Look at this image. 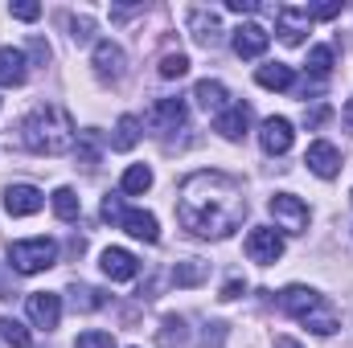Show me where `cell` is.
<instances>
[{
  "mask_svg": "<svg viewBox=\"0 0 353 348\" xmlns=\"http://www.w3.org/2000/svg\"><path fill=\"white\" fill-rule=\"evenodd\" d=\"M247 127H251V107H247V102H230V107L214 119V131H222L226 140H243Z\"/></svg>",
  "mask_w": 353,
  "mask_h": 348,
  "instance_id": "ac0fdd59",
  "label": "cell"
},
{
  "mask_svg": "<svg viewBox=\"0 0 353 348\" xmlns=\"http://www.w3.org/2000/svg\"><path fill=\"white\" fill-rule=\"evenodd\" d=\"M267 41H271V37H267V29H263V25H255V21L239 25V29H234V37H230V45H234V54H239V58H259V54L267 50Z\"/></svg>",
  "mask_w": 353,
  "mask_h": 348,
  "instance_id": "2e32d148",
  "label": "cell"
},
{
  "mask_svg": "<svg viewBox=\"0 0 353 348\" xmlns=\"http://www.w3.org/2000/svg\"><path fill=\"white\" fill-rule=\"evenodd\" d=\"M8 262L21 274H41L58 262V242L54 238H25V242H8Z\"/></svg>",
  "mask_w": 353,
  "mask_h": 348,
  "instance_id": "3957f363",
  "label": "cell"
},
{
  "mask_svg": "<svg viewBox=\"0 0 353 348\" xmlns=\"http://www.w3.org/2000/svg\"><path fill=\"white\" fill-rule=\"evenodd\" d=\"M181 74H189V58L185 54H165L161 58V78H181Z\"/></svg>",
  "mask_w": 353,
  "mask_h": 348,
  "instance_id": "f546056e",
  "label": "cell"
},
{
  "mask_svg": "<svg viewBox=\"0 0 353 348\" xmlns=\"http://www.w3.org/2000/svg\"><path fill=\"white\" fill-rule=\"evenodd\" d=\"M119 188H123L128 197L148 193V188H152V168H148V164H132V168L123 173V180H119Z\"/></svg>",
  "mask_w": 353,
  "mask_h": 348,
  "instance_id": "603a6c76",
  "label": "cell"
},
{
  "mask_svg": "<svg viewBox=\"0 0 353 348\" xmlns=\"http://www.w3.org/2000/svg\"><path fill=\"white\" fill-rule=\"evenodd\" d=\"M136 144H140V119H136V115H119L115 135H111V148H115V152H132Z\"/></svg>",
  "mask_w": 353,
  "mask_h": 348,
  "instance_id": "7402d4cb",
  "label": "cell"
},
{
  "mask_svg": "<svg viewBox=\"0 0 353 348\" xmlns=\"http://www.w3.org/2000/svg\"><path fill=\"white\" fill-rule=\"evenodd\" d=\"M103 217L115 221L119 230H128V234L140 238V242H161V226H157V217L144 213V209H123L119 197H111V193H107V201H103Z\"/></svg>",
  "mask_w": 353,
  "mask_h": 348,
  "instance_id": "277c9868",
  "label": "cell"
},
{
  "mask_svg": "<svg viewBox=\"0 0 353 348\" xmlns=\"http://www.w3.org/2000/svg\"><path fill=\"white\" fill-rule=\"evenodd\" d=\"M25 312H29V320H33L37 328L54 332V328L62 324V295H54V291H33V295L25 299Z\"/></svg>",
  "mask_w": 353,
  "mask_h": 348,
  "instance_id": "8992f818",
  "label": "cell"
},
{
  "mask_svg": "<svg viewBox=\"0 0 353 348\" xmlns=\"http://www.w3.org/2000/svg\"><path fill=\"white\" fill-rule=\"evenodd\" d=\"M247 217V197L243 184L226 173H193L181 184L176 197V221L193 238H230Z\"/></svg>",
  "mask_w": 353,
  "mask_h": 348,
  "instance_id": "6da1fadb",
  "label": "cell"
},
{
  "mask_svg": "<svg viewBox=\"0 0 353 348\" xmlns=\"http://www.w3.org/2000/svg\"><path fill=\"white\" fill-rule=\"evenodd\" d=\"M304 164H308V173H316L321 180H333V176L341 173V152L329 140H316V144H308Z\"/></svg>",
  "mask_w": 353,
  "mask_h": 348,
  "instance_id": "8fae6325",
  "label": "cell"
},
{
  "mask_svg": "<svg viewBox=\"0 0 353 348\" xmlns=\"http://www.w3.org/2000/svg\"><path fill=\"white\" fill-rule=\"evenodd\" d=\"M54 213H58L62 221H79V213H83L79 193H74V188H58V193H54Z\"/></svg>",
  "mask_w": 353,
  "mask_h": 348,
  "instance_id": "d4e9b609",
  "label": "cell"
},
{
  "mask_svg": "<svg viewBox=\"0 0 353 348\" xmlns=\"http://www.w3.org/2000/svg\"><path fill=\"white\" fill-rule=\"evenodd\" d=\"M79 160L94 168V160H99V131H83V144H79Z\"/></svg>",
  "mask_w": 353,
  "mask_h": 348,
  "instance_id": "4dcf8cb0",
  "label": "cell"
},
{
  "mask_svg": "<svg viewBox=\"0 0 353 348\" xmlns=\"http://www.w3.org/2000/svg\"><path fill=\"white\" fill-rule=\"evenodd\" d=\"M70 299H74L79 312H99V307L107 303V299H103L94 287H87V283H74V287H70Z\"/></svg>",
  "mask_w": 353,
  "mask_h": 348,
  "instance_id": "4316f807",
  "label": "cell"
},
{
  "mask_svg": "<svg viewBox=\"0 0 353 348\" xmlns=\"http://www.w3.org/2000/svg\"><path fill=\"white\" fill-rule=\"evenodd\" d=\"M341 119H345V127H350V131H353V98H350V102H345V111H341Z\"/></svg>",
  "mask_w": 353,
  "mask_h": 348,
  "instance_id": "f35d334b",
  "label": "cell"
},
{
  "mask_svg": "<svg viewBox=\"0 0 353 348\" xmlns=\"http://www.w3.org/2000/svg\"><path fill=\"white\" fill-rule=\"evenodd\" d=\"M329 70H333V45H312L308 50V74L329 78Z\"/></svg>",
  "mask_w": 353,
  "mask_h": 348,
  "instance_id": "484cf974",
  "label": "cell"
},
{
  "mask_svg": "<svg viewBox=\"0 0 353 348\" xmlns=\"http://www.w3.org/2000/svg\"><path fill=\"white\" fill-rule=\"evenodd\" d=\"M205 274H210V266L197 259H185L173 266V283L176 287H197V283H205Z\"/></svg>",
  "mask_w": 353,
  "mask_h": 348,
  "instance_id": "cb8c5ba5",
  "label": "cell"
},
{
  "mask_svg": "<svg viewBox=\"0 0 353 348\" xmlns=\"http://www.w3.org/2000/svg\"><path fill=\"white\" fill-rule=\"evenodd\" d=\"M308 17H312V21H333V17H341V0H325V4H312V8H308Z\"/></svg>",
  "mask_w": 353,
  "mask_h": 348,
  "instance_id": "e575fe53",
  "label": "cell"
},
{
  "mask_svg": "<svg viewBox=\"0 0 353 348\" xmlns=\"http://www.w3.org/2000/svg\"><path fill=\"white\" fill-rule=\"evenodd\" d=\"M267 209H271V217H275L288 234H304V230H308V205H304L300 197H292V193H275V197L267 201Z\"/></svg>",
  "mask_w": 353,
  "mask_h": 348,
  "instance_id": "5b68a950",
  "label": "cell"
},
{
  "mask_svg": "<svg viewBox=\"0 0 353 348\" xmlns=\"http://www.w3.org/2000/svg\"><path fill=\"white\" fill-rule=\"evenodd\" d=\"M247 259L259 262V266L279 262V259H283V238H279L275 230H267V226L251 230V234H247Z\"/></svg>",
  "mask_w": 353,
  "mask_h": 348,
  "instance_id": "52a82bcc",
  "label": "cell"
},
{
  "mask_svg": "<svg viewBox=\"0 0 353 348\" xmlns=\"http://www.w3.org/2000/svg\"><path fill=\"white\" fill-rule=\"evenodd\" d=\"M17 140L33 156H62L74 144V119L62 102H41L17 123Z\"/></svg>",
  "mask_w": 353,
  "mask_h": 348,
  "instance_id": "7a4b0ae2",
  "label": "cell"
},
{
  "mask_svg": "<svg viewBox=\"0 0 353 348\" xmlns=\"http://www.w3.org/2000/svg\"><path fill=\"white\" fill-rule=\"evenodd\" d=\"M74 348H115V336L111 332H83L74 340Z\"/></svg>",
  "mask_w": 353,
  "mask_h": 348,
  "instance_id": "1f68e13d",
  "label": "cell"
},
{
  "mask_svg": "<svg viewBox=\"0 0 353 348\" xmlns=\"http://www.w3.org/2000/svg\"><path fill=\"white\" fill-rule=\"evenodd\" d=\"M161 328H165V332H161V348L185 345V320H176V316H169V320H165Z\"/></svg>",
  "mask_w": 353,
  "mask_h": 348,
  "instance_id": "f1b7e54d",
  "label": "cell"
},
{
  "mask_svg": "<svg viewBox=\"0 0 353 348\" xmlns=\"http://www.w3.org/2000/svg\"><path fill=\"white\" fill-rule=\"evenodd\" d=\"M25 78H29V58H25V50L0 45V87H21Z\"/></svg>",
  "mask_w": 353,
  "mask_h": 348,
  "instance_id": "d6986e66",
  "label": "cell"
},
{
  "mask_svg": "<svg viewBox=\"0 0 353 348\" xmlns=\"http://www.w3.org/2000/svg\"><path fill=\"white\" fill-rule=\"evenodd\" d=\"M148 127H152L157 135L181 131V127H185V102H181V98H157L152 111H148Z\"/></svg>",
  "mask_w": 353,
  "mask_h": 348,
  "instance_id": "9c48e42d",
  "label": "cell"
},
{
  "mask_svg": "<svg viewBox=\"0 0 353 348\" xmlns=\"http://www.w3.org/2000/svg\"><path fill=\"white\" fill-rule=\"evenodd\" d=\"M329 119H333L329 107H312V111H304V123H308V127H325Z\"/></svg>",
  "mask_w": 353,
  "mask_h": 348,
  "instance_id": "d590c367",
  "label": "cell"
},
{
  "mask_svg": "<svg viewBox=\"0 0 353 348\" xmlns=\"http://www.w3.org/2000/svg\"><path fill=\"white\" fill-rule=\"evenodd\" d=\"M292 140H296V131H292V123L279 119V115H271L263 127H259V144H263L267 156H283V152L292 148Z\"/></svg>",
  "mask_w": 353,
  "mask_h": 348,
  "instance_id": "7c38bea8",
  "label": "cell"
},
{
  "mask_svg": "<svg viewBox=\"0 0 353 348\" xmlns=\"http://www.w3.org/2000/svg\"><path fill=\"white\" fill-rule=\"evenodd\" d=\"M8 12H12L17 21H37V17H41V4H33V0H17V4H8Z\"/></svg>",
  "mask_w": 353,
  "mask_h": 348,
  "instance_id": "836d02e7",
  "label": "cell"
},
{
  "mask_svg": "<svg viewBox=\"0 0 353 348\" xmlns=\"http://www.w3.org/2000/svg\"><path fill=\"white\" fill-rule=\"evenodd\" d=\"M123 50L115 45V41H99L94 45V74L103 78V83H119L123 78Z\"/></svg>",
  "mask_w": 353,
  "mask_h": 348,
  "instance_id": "9a60e30c",
  "label": "cell"
},
{
  "mask_svg": "<svg viewBox=\"0 0 353 348\" xmlns=\"http://www.w3.org/2000/svg\"><path fill=\"white\" fill-rule=\"evenodd\" d=\"M90 33H94V21H90V17H70V37H74L79 45H87Z\"/></svg>",
  "mask_w": 353,
  "mask_h": 348,
  "instance_id": "d6a6232c",
  "label": "cell"
},
{
  "mask_svg": "<svg viewBox=\"0 0 353 348\" xmlns=\"http://www.w3.org/2000/svg\"><path fill=\"white\" fill-rule=\"evenodd\" d=\"M189 33H193L197 45L214 50V45L222 41V21H218V12H210V8H193V12H189Z\"/></svg>",
  "mask_w": 353,
  "mask_h": 348,
  "instance_id": "5bb4252c",
  "label": "cell"
},
{
  "mask_svg": "<svg viewBox=\"0 0 353 348\" xmlns=\"http://www.w3.org/2000/svg\"><path fill=\"white\" fill-rule=\"evenodd\" d=\"M226 8H230V12H255L259 4H255V0H226Z\"/></svg>",
  "mask_w": 353,
  "mask_h": 348,
  "instance_id": "74e56055",
  "label": "cell"
},
{
  "mask_svg": "<svg viewBox=\"0 0 353 348\" xmlns=\"http://www.w3.org/2000/svg\"><path fill=\"white\" fill-rule=\"evenodd\" d=\"M243 291H247V279H230V283L222 287V299H239Z\"/></svg>",
  "mask_w": 353,
  "mask_h": 348,
  "instance_id": "8d00e7d4",
  "label": "cell"
},
{
  "mask_svg": "<svg viewBox=\"0 0 353 348\" xmlns=\"http://www.w3.org/2000/svg\"><path fill=\"white\" fill-rule=\"evenodd\" d=\"M308 25H312L308 8H292V4H283V8L275 12V29H279V41H283V45H300L304 33H308Z\"/></svg>",
  "mask_w": 353,
  "mask_h": 348,
  "instance_id": "30bf717a",
  "label": "cell"
},
{
  "mask_svg": "<svg viewBox=\"0 0 353 348\" xmlns=\"http://www.w3.org/2000/svg\"><path fill=\"white\" fill-rule=\"evenodd\" d=\"M41 205H46V197L33 184H8L4 188V213L8 217H33Z\"/></svg>",
  "mask_w": 353,
  "mask_h": 348,
  "instance_id": "ba28073f",
  "label": "cell"
},
{
  "mask_svg": "<svg viewBox=\"0 0 353 348\" xmlns=\"http://www.w3.org/2000/svg\"><path fill=\"white\" fill-rule=\"evenodd\" d=\"M255 83H259V87H267V90H292V83H296V70H292V66H283V62H267V66H259Z\"/></svg>",
  "mask_w": 353,
  "mask_h": 348,
  "instance_id": "ffe728a7",
  "label": "cell"
},
{
  "mask_svg": "<svg viewBox=\"0 0 353 348\" xmlns=\"http://www.w3.org/2000/svg\"><path fill=\"white\" fill-rule=\"evenodd\" d=\"M99 266H103V274H107L111 283H132V279L140 274V262H136V254H128V250H119V246H107Z\"/></svg>",
  "mask_w": 353,
  "mask_h": 348,
  "instance_id": "4fadbf2b",
  "label": "cell"
},
{
  "mask_svg": "<svg viewBox=\"0 0 353 348\" xmlns=\"http://www.w3.org/2000/svg\"><path fill=\"white\" fill-rule=\"evenodd\" d=\"M275 348H300V345H296L292 336H279V340H275Z\"/></svg>",
  "mask_w": 353,
  "mask_h": 348,
  "instance_id": "ab89813d",
  "label": "cell"
},
{
  "mask_svg": "<svg viewBox=\"0 0 353 348\" xmlns=\"http://www.w3.org/2000/svg\"><path fill=\"white\" fill-rule=\"evenodd\" d=\"M193 98H197L205 111H218V115L230 107V102H226V98H230V94H226V87H222V83H214V78H201V83L193 87Z\"/></svg>",
  "mask_w": 353,
  "mask_h": 348,
  "instance_id": "44dd1931",
  "label": "cell"
},
{
  "mask_svg": "<svg viewBox=\"0 0 353 348\" xmlns=\"http://www.w3.org/2000/svg\"><path fill=\"white\" fill-rule=\"evenodd\" d=\"M0 336H4L8 348H29V328L17 324V320H8V316H0Z\"/></svg>",
  "mask_w": 353,
  "mask_h": 348,
  "instance_id": "83f0119b",
  "label": "cell"
},
{
  "mask_svg": "<svg viewBox=\"0 0 353 348\" xmlns=\"http://www.w3.org/2000/svg\"><path fill=\"white\" fill-rule=\"evenodd\" d=\"M321 303H325V295H316L312 287H288V291L279 295V307H283L288 316H296V320L312 316V312H316Z\"/></svg>",
  "mask_w": 353,
  "mask_h": 348,
  "instance_id": "e0dca14e",
  "label": "cell"
}]
</instances>
